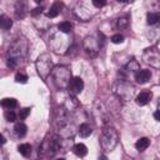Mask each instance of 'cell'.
Returning <instances> with one entry per match:
<instances>
[{"instance_id": "1", "label": "cell", "mask_w": 160, "mask_h": 160, "mask_svg": "<svg viewBox=\"0 0 160 160\" xmlns=\"http://www.w3.org/2000/svg\"><path fill=\"white\" fill-rule=\"evenodd\" d=\"M29 51V42L25 38L15 39L8 49V66L15 69L21 61L25 60Z\"/></svg>"}, {"instance_id": "2", "label": "cell", "mask_w": 160, "mask_h": 160, "mask_svg": "<svg viewBox=\"0 0 160 160\" xmlns=\"http://www.w3.org/2000/svg\"><path fill=\"white\" fill-rule=\"evenodd\" d=\"M119 142V134L114 126L110 124L104 125L100 135V145L104 151H112Z\"/></svg>"}, {"instance_id": "3", "label": "cell", "mask_w": 160, "mask_h": 160, "mask_svg": "<svg viewBox=\"0 0 160 160\" xmlns=\"http://www.w3.org/2000/svg\"><path fill=\"white\" fill-rule=\"evenodd\" d=\"M51 78L54 81V85L59 89V90H64L69 88V84L71 81V72L70 70L64 66V65H58L54 66L52 71H51Z\"/></svg>"}, {"instance_id": "4", "label": "cell", "mask_w": 160, "mask_h": 160, "mask_svg": "<svg viewBox=\"0 0 160 160\" xmlns=\"http://www.w3.org/2000/svg\"><path fill=\"white\" fill-rule=\"evenodd\" d=\"M35 68H36L38 75H39L42 80H46V79L49 78V75H51V71H52V69H54V66H52V60H51L50 54L44 52V54L39 55V58H38L36 61H35Z\"/></svg>"}, {"instance_id": "5", "label": "cell", "mask_w": 160, "mask_h": 160, "mask_svg": "<svg viewBox=\"0 0 160 160\" xmlns=\"http://www.w3.org/2000/svg\"><path fill=\"white\" fill-rule=\"evenodd\" d=\"M112 91H114V94H115L120 100H122V101H129V100L132 99L134 92H135V89H134V86H132L130 82H128L125 79H120V80H118V81L114 84Z\"/></svg>"}, {"instance_id": "6", "label": "cell", "mask_w": 160, "mask_h": 160, "mask_svg": "<svg viewBox=\"0 0 160 160\" xmlns=\"http://www.w3.org/2000/svg\"><path fill=\"white\" fill-rule=\"evenodd\" d=\"M58 150H60V145H59V136L55 135H48L44 141L41 142L40 148H39V154L41 156H52Z\"/></svg>"}, {"instance_id": "7", "label": "cell", "mask_w": 160, "mask_h": 160, "mask_svg": "<svg viewBox=\"0 0 160 160\" xmlns=\"http://www.w3.org/2000/svg\"><path fill=\"white\" fill-rule=\"evenodd\" d=\"M101 45H102V41H100V38L96 35L86 36L82 41V48L86 51V54L90 56H96L101 49Z\"/></svg>"}, {"instance_id": "8", "label": "cell", "mask_w": 160, "mask_h": 160, "mask_svg": "<svg viewBox=\"0 0 160 160\" xmlns=\"http://www.w3.org/2000/svg\"><path fill=\"white\" fill-rule=\"evenodd\" d=\"M142 60L145 64L150 65L151 68L160 70V50L151 46L144 50L142 52Z\"/></svg>"}, {"instance_id": "9", "label": "cell", "mask_w": 160, "mask_h": 160, "mask_svg": "<svg viewBox=\"0 0 160 160\" xmlns=\"http://www.w3.org/2000/svg\"><path fill=\"white\" fill-rule=\"evenodd\" d=\"M51 45H52V48H54V50H55L56 52H60V51H61V52H65L66 50L70 49L71 42L69 41V39L65 36L64 32H60V31H59V34H55V35L52 36Z\"/></svg>"}, {"instance_id": "10", "label": "cell", "mask_w": 160, "mask_h": 160, "mask_svg": "<svg viewBox=\"0 0 160 160\" xmlns=\"http://www.w3.org/2000/svg\"><path fill=\"white\" fill-rule=\"evenodd\" d=\"M82 89H84V80L81 78H79V76L72 78L71 81H70V84H69V88H68L69 92L75 96V95L80 94L82 91Z\"/></svg>"}, {"instance_id": "11", "label": "cell", "mask_w": 160, "mask_h": 160, "mask_svg": "<svg viewBox=\"0 0 160 160\" xmlns=\"http://www.w3.org/2000/svg\"><path fill=\"white\" fill-rule=\"evenodd\" d=\"M134 78H135V80H136L138 84H145V82H148V81L150 80V78H151V72H150V70L140 69L139 71L135 72Z\"/></svg>"}, {"instance_id": "12", "label": "cell", "mask_w": 160, "mask_h": 160, "mask_svg": "<svg viewBox=\"0 0 160 160\" xmlns=\"http://www.w3.org/2000/svg\"><path fill=\"white\" fill-rule=\"evenodd\" d=\"M151 98H152L151 91L144 90V91H140V94H138V95H136L135 101H136V104H138V105L144 106V105H146V104H149V102H150Z\"/></svg>"}, {"instance_id": "13", "label": "cell", "mask_w": 160, "mask_h": 160, "mask_svg": "<svg viewBox=\"0 0 160 160\" xmlns=\"http://www.w3.org/2000/svg\"><path fill=\"white\" fill-rule=\"evenodd\" d=\"M72 151H74V154H75L76 156H79V158H84V156L88 154V148H86L84 144L79 142V144H75V145H74Z\"/></svg>"}, {"instance_id": "14", "label": "cell", "mask_w": 160, "mask_h": 160, "mask_svg": "<svg viewBox=\"0 0 160 160\" xmlns=\"http://www.w3.org/2000/svg\"><path fill=\"white\" fill-rule=\"evenodd\" d=\"M31 150H32V148H31V145L28 144V142L20 144V145L18 146V151H19L24 158H29V156L31 155Z\"/></svg>"}, {"instance_id": "15", "label": "cell", "mask_w": 160, "mask_h": 160, "mask_svg": "<svg viewBox=\"0 0 160 160\" xmlns=\"http://www.w3.org/2000/svg\"><path fill=\"white\" fill-rule=\"evenodd\" d=\"M146 22H148V25H155V24L160 22V12H156V11L148 12Z\"/></svg>"}, {"instance_id": "16", "label": "cell", "mask_w": 160, "mask_h": 160, "mask_svg": "<svg viewBox=\"0 0 160 160\" xmlns=\"http://www.w3.org/2000/svg\"><path fill=\"white\" fill-rule=\"evenodd\" d=\"M91 132H92V129L88 122H82L79 126V134H80L81 138H88V136L91 135Z\"/></svg>"}, {"instance_id": "17", "label": "cell", "mask_w": 160, "mask_h": 160, "mask_svg": "<svg viewBox=\"0 0 160 160\" xmlns=\"http://www.w3.org/2000/svg\"><path fill=\"white\" fill-rule=\"evenodd\" d=\"M149 145H150V140H149L148 138H140V139L135 142V148H136L138 151H144V150H146V149L149 148Z\"/></svg>"}, {"instance_id": "18", "label": "cell", "mask_w": 160, "mask_h": 160, "mask_svg": "<svg viewBox=\"0 0 160 160\" xmlns=\"http://www.w3.org/2000/svg\"><path fill=\"white\" fill-rule=\"evenodd\" d=\"M60 10H61V5L59 4V2H54L51 6H50V9H49V11H48V18H50V19H52V18H56L59 14H60Z\"/></svg>"}, {"instance_id": "19", "label": "cell", "mask_w": 160, "mask_h": 160, "mask_svg": "<svg viewBox=\"0 0 160 160\" xmlns=\"http://www.w3.org/2000/svg\"><path fill=\"white\" fill-rule=\"evenodd\" d=\"M124 70H125V72H134V75H135V72L140 70V68H139V62H138L135 59H131V60L126 64V66H125Z\"/></svg>"}, {"instance_id": "20", "label": "cell", "mask_w": 160, "mask_h": 160, "mask_svg": "<svg viewBox=\"0 0 160 160\" xmlns=\"http://www.w3.org/2000/svg\"><path fill=\"white\" fill-rule=\"evenodd\" d=\"M15 14H16V18H20L22 19L26 14V4L20 1V2H16V6H15Z\"/></svg>"}, {"instance_id": "21", "label": "cell", "mask_w": 160, "mask_h": 160, "mask_svg": "<svg viewBox=\"0 0 160 160\" xmlns=\"http://www.w3.org/2000/svg\"><path fill=\"white\" fill-rule=\"evenodd\" d=\"M11 26H12V20L6 15H1L0 16V28L2 30H9Z\"/></svg>"}, {"instance_id": "22", "label": "cell", "mask_w": 160, "mask_h": 160, "mask_svg": "<svg viewBox=\"0 0 160 160\" xmlns=\"http://www.w3.org/2000/svg\"><path fill=\"white\" fill-rule=\"evenodd\" d=\"M1 105H2L4 108H6L8 110H11V109L16 108L18 101H16V99H14V98H5V99H2Z\"/></svg>"}, {"instance_id": "23", "label": "cell", "mask_w": 160, "mask_h": 160, "mask_svg": "<svg viewBox=\"0 0 160 160\" xmlns=\"http://www.w3.org/2000/svg\"><path fill=\"white\" fill-rule=\"evenodd\" d=\"M14 131H15V134H16L19 138H22V136L26 134L28 128H26V125H25L24 122H18V124L14 126Z\"/></svg>"}, {"instance_id": "24", "label": "cell", "mask_w": 160, "mask_h": 160, "mask_svg": "<svg viewBox=\"0 0 160 160\" xmlns=\"http://www.w3.org/2000/svg\"><path fill=\"white\" fill-rule=\"evenodd\" d=\"M71 24H70V21H61L59 25H58V29H59V31L60 32H64V34H68V32H70L71 31Z\"/></svg>"}, {"instance_id": "25", "label": "cell", "mask_w": 160, "mask_h": 160, "mask_svg": "<svg viewBox=\"0 0 160 160\" xmlns=\"http://www.w3.org/2000/svg\"><path fill=\"white\" fill-rule=\"evenodd\" d=\"M129 25V19L128 18H119L116 21V28L118 29H125Z\"/></svg>"}, {"instance_id": "26", "label": "cell", "mask_w": 160, "mask_h": 160, "mask_svg": "<svg viewBox=\"0 0 160 160\" xmlns=\"http://www.w3.org/2000/svg\"><path fill=\"white\" fill-rule=\"evenodd\" d=\"M15 81L16 82H20V84H25L28 81V75L24 74V72H16L15 75Z\"/></svg>"}, {"instance_id": "27", "label": "cell", "mask_w": 160, "mask_h": 160, "mask_svg": "<svg viewBox=\"0 0 160 160\" xmlns=\"http://www.w3.org/2000/svg\"><path fill=\"white\" fill-rule=\"evenodd\" d=\"M5 119H6L8 121H15L16 114H15L12 110H6V111H5Z\"/></svg>"}, {"instance_id": "28", "label": "cell", "mask_w": 160, "mask_h": 160, "mask_svg": "<svg viewBox=\"0 0 160 160\" xmlns=\"http://www.w3.org/2000/svg\"><path fill=\"white\" fill-rule=\"evenodd\" d=\"M111 41H112L114 44H121V42L124 41V36H122L121 34H115V35L111 36Z\"/></svg>"}, {"instance_id": "29", "label": "cell", "mask_w": 160, "mask_h": 160, "mask_svg": "<svg viewBox=\"0 0 160 160\" xmlns=\"http://www.w3.org/2000/svg\"><path fill=\"white\" fill-rule=\"evenodd\" d=\"M29 114H30V108H24V109L20 110V112H19V118H20L21 120H24V119L28 118Z\"/></svg>"}, {"instance_id": "30", "label": "cell", "mask_w": 160, "mask_h": 160, "mask_svg": "<svg viewBox=\"0 0 160 160\" xmlns=\"http://www.w3.org/2000/svg\"><path fill=\"white\" fill-rule=\"evenodd\" d=\"M91 4H92V6H94V8L100 9V8H102V6L106 4V1H104V0H92V1H91Z\"/></svg>"}, {"instance_id": "31", "label": "cell", "mask_w": 160, "mask_h": 160, "mask_svg": "<svg viewBox=\"0 0 160 160\" xmlns=\"http://www.w3.org/2000/svg\"><path fill=\"white\" fill-rule=\"evenodd\" d=\"M42 12V8L40 6V8H35L32 11H31V14H32V16H36V15H40Z\"/></svg>"}, {"instance_id": "32", "label": "cell", "mask_w": 160, "mask_h": 160, "mask_svg": "<svg viewBox=\"0 0 160 160\" xmlns=\"http://www.w3.org/2000/svg\"><path fill=\"white\" fill-rule=\"evenodd\" d=\"M154 119L156 121H160V109H158L155 112H154Z\"/></svg>"}, {"instance_id": "33", "label": "cell", "mask_w": 160, "mask_h": 160, "mask_svg": "<svg viewBox=\"0 0 160 160\" xmlns=\"http://www.w3.org/2000/svg\"><path fill=\"white\" fill-rule=\"evenodd\" d=\"M58 160H65V159H58Z\"/></svg>"}]
</instances>
